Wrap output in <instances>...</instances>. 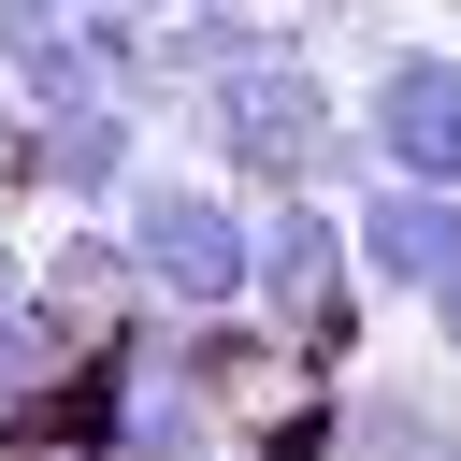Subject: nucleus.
I'll return each mask as SVG.
<instances>
[{
	"label": "nucleus",
	"mask_w": 461,
	"mask_h": 461,
	"mask_svg": "<svg viewBox=\"0 0 461 461\" xmlns=\"http://www.w3.org/2000/svg\"><path fill=\"white\" fill-rule=\"evenodd\" d=\"M346 259L389 317H418L447 274H461V187H403V173H360L346 187Z\"/></svg>",
	"instance_id": "obj_5"
},
{
	"label": "nucleus",
	"mask_w": 461,
	"mask_h": 461,
	"mask_svg": "<svg viewBox=\"0 0 461 461\" xmlns=\"http://www.w3.org/2000/svg\"><path fill=\"white\" fill-rule=\"evenodd\" d=\"M58 360H72V331H58V317L14 288V303H0V418H29V403L58 389Z\"/></svg>",
	"instance_id": "obj_9"
},
{
	"label": "nucleus",
	"mask_w": 461,
	"mask_h": 461,
	"mask_svg": "<svg viewBox=\"0 0 461 461\" xmlns=\"http://www.w3.org/2000/svg\"><path fill=\"white\" fill-rule=\"evenodd\" d=\"M230 461H346V389H259L245 403V432H230Z\"/></svg>",
	"instance_id": "obj_8"
},
{
	"label": "nucleus",
	"mask_w": 461,
	"mask_h": 461,
	"mask_svg": "<svg viewBox=\"0 0 461 461\" xmlns=\"http://www.w3.org/2000/svg\"><path fill=\"white\" fill-rule=\"evenodd\" d=\"M158 158V115L144 101H72V115H14L0 130V202L43 230V216H115L130 173Z\"/></svg>",
	"instance_id": "obj_3"
},
{
	"label": "nucleus",
	"mask_w": 461,
	"mask_h": 461,
	"mask_svg": "<svg viewBox=\"0 0 461 461\" xmlns=\"http://www.w3.org/2000/svg\"><path fill=\"white\" fill-rule=\"evenodd\" d=\"M158 144L202 158V173H230L245 202H288V187H331V202H346V187L375 173V158H360V115H346V58H317L303 14L259 29L202 101H173Z\"/></svg>",
	"instance_id": "obj_1"
},
{
	"label": "nucleus",
	"mask_w": 461,
	"mask_h": 461,
	"mask_svg": "<svg viewBox=\"0 0 461 461\" xmlns=\"http://www.w3.org/2000/svg\"><path fill=\"white\" fill-rule=\"evenodd\" d=\"M173 14H230V29H288L303 0H173Z\"/></svg>",
	"instance_id": "obj_12"
},
{
	"label": "nucleus",
	"mask_w": 461,
	"mask_h": 461,
	"mask_svg": "<svg viewBox=\"0 0 461 461\" xmlns=\"http://www.w3.org/2000/svg\"><path fill=\"white\" fill-rule=\"evenodd\" d=\"M14 288H29V216L0 202V303H14Z\"/></svg>",
	"instance_id": "obj_13"
},
{
	"label": "nucleus",
	"mask_w": 461,
	"mask_h": 461,
	"mask_svg": "<svg viewBox=\"0 0 461 461\" xmlns=\"http://www.w3.org/2000/svg\"><path fill=\"white\" fill-rule=\"evenodd\" d=\"M346 115H360V158L403 173V187H461V43L447 29H403L346 72Z\"/></svg>",
	"instance_id": "obj_4"
},
{
	"label": "nucleus",
	"mask_w": 461,
	"mask_h": 461,
	"mask_svg": "<svg viewBox=\"0 0 461 461\" xmlns=\"http://www.w3.org/2000/svg\"><path fill=\"white\" fill-rule=\"evenodd\" d=\"M72 14H173V0H72Z\"/></svg>",
	"instance_id": "obj_14"
},
{
	"label": "nucleus",
	"mask_w": 461,
	"mask_h": 461,
	"mask_svg": "<svg viewBox=\"0 0 461 461\" xmlns=\"http://www.w3.org/2000/svg\"><path fill=\"white\" fill-rule=\"evenodd\" d=\"M29 303H43L72 346L115 331V317H144V274H130L115 216H43V230H29Z\"/></svg>",
	"instance_id": "obj_6"
},
{
	"label": "nucleus",
	"mask_w": 461,
	"mask_h": 461,
	"mask_svg": "<svg viewBox=\"0 0 461 461\" xmlns=\"http://www.w3.org/2000/svg\"><path fill=\"white\" fill-rule=\"evenodd\" d=\"M360 259H346V202L331 187H288V202H259V274H245V303L288 331L303 303H331Z\"/></svg>",
	"instance_id": "obj_7"
},
{
	"label": "nucleus",
	"mask_w": 461,
	"mask_h": 461,
	"mask_svg": "<svg viewBox=\"0 0 461 461\" xmlns=\"http://www.w3.org/2000/svg\"><path fill=\"white\" fill-rule=\"evenodd\" d=\"M43 29H72V0H0V58H14V43H43Z\"/></svg>",
	"instance_id": "obj_11"
},
{
	"label": "nucleus",
	"mask_w": 461,
	"mask_h": 461,
	"mask_svg": "<svg viewBox=\"0 0 461 461\" xmlns=\"http://www.w3.org/2000/svg\"><path fill=\"white\" fill-rule=\"evenodd\" d=\"M418 346H432V360H447V375H461V274H447V288H432V303H418Z\"/></svg>",
	"instance_id": "obj_10"
},
{
	"label": "nucleus",
	"mask_w": 461,
	"mask_h": 461,
	"mask_svg": "<svg viewBox=\"0 0 461 461\" xmlns=\"http://www.w3.org/2000/svg\"><path fill=\"white\" fill-rule=\"evenodd\" d=\"M115 245H130V274H144L158 317H230L245 274H259V202L230 173H202V158L158 144L130 173V202H115Z\"/></svg>",
	"instance_id": "obj_2"
},
{
	"label": "nucleus",
	"mask_w": 461,
	"mask_h": 461,
	"mask_svg": "<svg viewBox=\"0 0 461 461\" xmlns=\"http://www.w3.org/2000/svg\"><path fill=\"white\" fill-rule=\"evenodd\" d=\"M447 14H461V0H447Z\"/></svg>",
	"instance_id": "obj_16"
},
{
	"label": "nucleus",
	"mask_w": 461,
	"mask_h": 461,
	"mask_svg": "<svg viewBox=\"0 0 461 461\" xmlns=\"http://www.w3.org/2000/svg\"><path fill=\"white\" fill-rule=\"evenodd\" d=\"M0 130H14V72H0Z\"/></svg>",
	"instance_id": "obj_15"
}]
</instances>
